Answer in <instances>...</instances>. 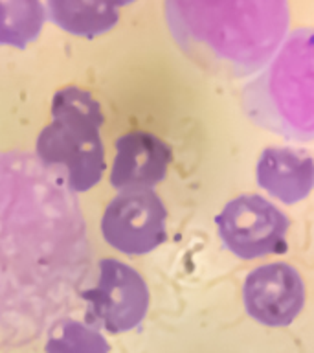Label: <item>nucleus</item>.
I'll use <instances>...</instances> for the list:
<instances>
[{"label":"nucleus","instance_id":"nucleus-1","mask_svg":"<svg viewBox=\"0 0 314 353\" xmlns=\"http://www.w3.org/2000/svg\"><path fill=\"white\" fill-rule=\"evenodd\" d=\"M92 276L81 203L65 173L0 153V352L48 335Z\"/></svg>","mask_w":314,"mask_h":353},{"label":"nucleus","instance_id":"nucleus-2","mask_svg":"<svg viewBox=\"0 0 314 353\" xmlns=\"http://www.w3.org/2000/svg\"><path fill=\"white\" fill-rule=\"evenodd\" d=\"M171 35L209 74L253 76L289 35V0H165Z\"/></svg>","mask_w":314,"mask_h":353},{"label":"nucleus","instance_id":"nucleus-3","mask_svg":"<svg viewBox=\"0 0 314 353\" xmlns=\"http://www.w3.org/2000/svg\"><path fill=\"white\" fill-rule=\"evenodd\" d=\"M255 125L294 140H314V28L286 35L270 63L242 88Z\"/></svg>","mask_w":314,"mask_h":353},{"label":"nucleus","instance_id":"nucleus-4","mask_svg":"<svg viewBox=\"0 0 314 353\" xmlns=\"http://www.w3.org/2000/svg\"><path fill=\"white\" fill-rule=\"evenodd\" d=\"M52 118L39 134L35 154L43 164L65 173L72 192L92 190L105 171L101 105L88 90L65 87L54 94Z\"/></svg>","mask_w":314,"mask_h":353},{"label":"nucleus","instance_id":"nucleus-5","mask_svg":"<svg viewBox=\"0 0 314 353\" xmlns=\"http://www.w3.org/2000/svg\"><path fill=\"white\" fill-rule=\"evenodd\" d=\"M79 300L87 303V324L110 335L134 330L149 311V289L142 274L114 258L99 261L96 283L83 289Z\"/></svg>","mask_w":314,"mask_h":353},{"label":"nucleus","instance_id":"nucleus-6","mask_svg":"<svg viewBox=\"0 0 314 353\" xmlns=\"http://www.w3.org/2000/svg\"><path fill=\"white\" fill-rule=\"evenodd\" d=\"M224 247L241 259L283 254L289 248L291 219L269 199L248 193L231 199L215 217Z\"/></svg>","mask_w":314,"mask_h":353},{"label":"nucleus","instance_id":"nucleus-7","mask_svg":"<svg viewBox=\"0 0 314 353\" xmlns=\"http://www.w3.org/2000/svg\"><path fill=\"white\" fill-rule=\"evenodd\" d=\"M167 208L153 190L120 192L103 212L101 234L127 256L153 252L167 239Z\"/></svg>","mask_w":314,"mask_h":353},{"label":"nucleus","instance_id":"nucleus-8","mask_svg":"<svg viewBox=\"0 0 314 353\" xmlns=\"http://www.w3.org/2000/svg\"><path fill=\"white\" fill-rule=\"evenodd\" d=\"M242 302L255 322L269 327H286L305 305V283L292 265H261L253 269L242 285Z\"/></svg>","mask_w":314,"mask_h":353},{"label":"nucleus","instance_id":"nucleus-9","mask_svg":"<svg viewBox=\"0 0 314 353\" xmlns=\"http://www.w3.org/2000/svg\"><path fill=\"white\" fill-rule=\"evenodd\" d=\"M116 154L110 168V184L118 192L153 190L164 181L173 151L153 132L132 131L114 142Z\"/></svg>","mask_w":314,"mask_h":353},{"label":"nucleus","instance_id":"nucleus-10","mask_svg":"<svg viewBox=\"0 0 314 353\" xmlns=\"http://www.w3.org/2000/svg\"><path fill=\"white\" fill-rule=\"evenodd\" d=\"M259 188L283 204H296L314 190V159L305 149L270 145L255 165Z\"/></svg>","mask_w":314,"mask_h":353},{"label":"nucleus","instance_id":"nucleus-11","mask_svg":"<svg viewBox=\"0 0 314 353\" xmlns=\"http://www.w3.org/2000/svg\"><path fill=\"white\" fill-rule=\"evenodd\" d=\"M46 17L63 32L94 39L120 22V8L116 0H46Z\"/></svg>","mask_w":314,"mask_h":353},{"label":"nucleus","instance_id":"nucleus-12","mask_svg":"<svg viewBox=\"0 0 314 353\" xmlns=\"http://www.w3.org/2000/svg\"><path fill=\"white\" fill-rule=\"evenodd\" d=\"M43 0H0V46L26 48L46 22Z\"/></svg>","mask_w":314,"mask_h":353},{"label":"nucleus","instance_id":"nucleus-13","mask_svg":"<svg viewBox=\"0 0 314 353\" xmlns=\"http://www.w3.org/2000/svg\"><path fill=\"white\" fill-rule=\"evenodd\" d=\"M44 353H110V346L94 325L68 316L50 330Z\"/></svg>","mask_w":314,"mask_h":353},{"label":"nucleus","instance_id":"nucleus-14","mask_svg":"<svg viewBox=\"0 0 314 353\" xmlns=\"http://www.w3.org/2000/svg\"><path fill=\"white\" fill-rule=\"evenodd\" d=\"M132 2H136V0H116V4H118V8L129 6V4H132Z\"/></svg>","mask_w":314,"mask_h":353}]
</instances>
